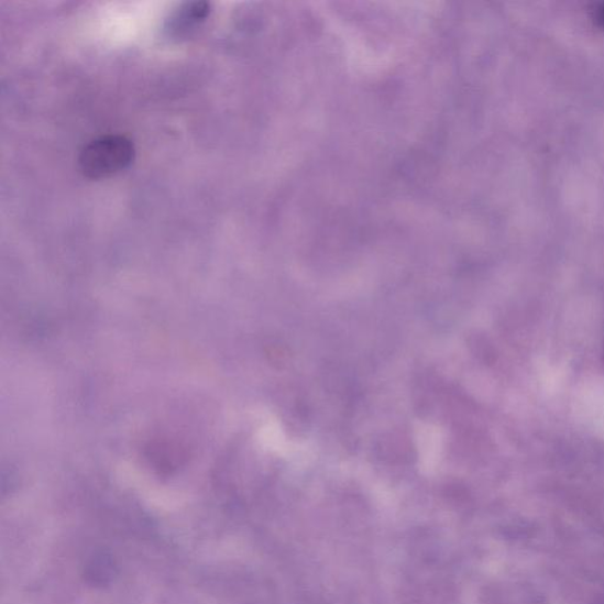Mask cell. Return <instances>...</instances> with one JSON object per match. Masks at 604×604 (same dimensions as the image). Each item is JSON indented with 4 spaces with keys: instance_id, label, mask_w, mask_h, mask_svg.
<instances>
[{
    "instance_id": "cell-1",
    "label": "cell",
    "mask_w": 604,
    "mask_h": 604,
    "mask_svg": "<svg viewBox=\"0 0 604 604\" xmlns=\"http://www.w3.org/2000/svg\"><path fill=\"white\" fill-rule=\"evenodd\" d=\"M135 158V146L122 135H107L88 143L79 155V169L89 178H105L116 175Z\"/></svg>"
}]
</instances>
